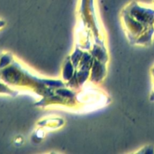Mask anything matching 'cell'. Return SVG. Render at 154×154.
I'll return each mask as SVG.
<instances>
[{
    "label": "cell",
    "mask_w": 154,
    "mask_h": 154,
    "mask_svg": "<svg viewBox=\"0 0 154 154\" xmlns=\"http://www.w3.org/2000/svg\"><path fill=\"white\" fill-rule=\"evenodd\" d=\"M125 11L146 26L149 27L153 25L154 11L152 9L143 7L136 2H133L126 6Z\"/></svg>",
    "instance_id": "obj_1"
},
{
    "label": "cell",
    "mask_w": 154,
    "mask_h": 154,
    "mask_svg": "<svg viewBox=\"0 0 154 154\" xmlns=\"http://www.w3.org/2000/svg\"><path fill=\"white\" fill-rule=\"evenodd\" d=\"M105 63L102 64V61H95L94 63H93V66L94 67L92 69L91 79L95 83L99 82L100 81H102V78L105 77V70H106V69L105 67Z\"/></svg>",
    "instance_id": "obj_2"
},
{
    "label": "cell",
    "mask_w": 154,
    "mask_h": 154,
    "mask_svg": "<svg viewBox=\"0 0 154 154\" xmlns=\"http://www.w3.org/2000/svg\"><path fill=\"white\" fill-rule=\"evenodd\" d=\"M72 60L71 61L67 60L65 63V68L64 70H63V78L65 80H69L71 79L73 76V69H72Z\"/></svg>",
    "instance_id": "obj_3"
},
{
    "label": "cell",
    "mask_w": 154,
    "mask_h": 154,
    "mask_svg": "<svg viewBox=\"0 0 154 154\" xmlns=\"http://www.w3.org/2000/svg\"><path fill=\"white\" fill-rule=\"evenodd\" d=\"M0 93H5V94L11 95V96H15L17 94V92L14 91V90H11L5 84H2L0 83Z\"/></svg>",
    "instance_id": "obj_4"
},
{
    "label": "cell",
    "mask_w": 154,
    "mask_h": 154,
    "mask_svg": "<svg viewBox=\"0 0 154 154\" xmlns=\"http://www.w3.org/2000/svg\"><path fill=\"white\" fill-rule=\"evenodd\" d=\"M32 137H35L36 141H42L44 137H45V132L42 129H39L38 131L35 132V135Z\"/></svg>",
    "instance_id": "obj_5"
},
{
    "label": "cell",
    "mask_w": 154,
    "mask_h": 154,
    "mask_svg": "<svg viewBox=\"0 0 154 154\" xmlns=\"http://www.w3.org/2000/svg\"><path fill=\"white\" fill-rule=\"evenodd\" d=\"M4 25H5V22H4V21L0 20V29L2 28V27L4 26Z\"/></svg>",
    "instance_id": "obj_6"
},
{
    "label": "cell",
    "mask_w": 154,
    "mask_h": 154,
    "mask_svg": "<svg viewBox=\"0 0 154 154\" xmlns=\"http://www.w3.org/2000/svg\"><path fill=\"white\" fill-rule=\"evenodd\" d=\"M153 25H154V23H153Z\"/></svg>",
    "instance_id": "obj_7"
}]
</instances>
